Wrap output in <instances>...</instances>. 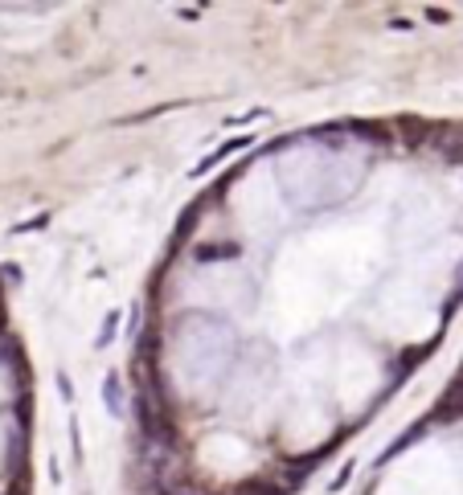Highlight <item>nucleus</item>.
I'll use <instances>...</instances> for the list:
<instances>
[{"label": "nucleus", "instance_id": "nucleus-1", "mask_svg": "<svg viewBox=\"0 0 463 495\" xmlns=\"http://www.w3.org/2000/svg\"><path fill=\"white\" fill-rule=\"evenodd\" d=\"M140 471L148 483L164 487L169 491V479L181 475V459H177V446L173 443H156V438H144L140 443Z\"/></svg>", "mask_w": 463, "mask_h": 495}, {"label": "nucleus", "instance_id": "nucleus-2", "mask_svg": "<svg viewBox=\"0 0 463 495\" xmlns=\"http://www.w3.org/2000/svg\"><path fill=\"white\" fill-rule=\"evenodd\" d=\"M435 131H439V127L427 123V119H419V115H402L398 119V136H402L406 148H427V144L435 148Z\"/></svg>", "mask_w": 463, "mask_h": 495}, {"label": "nucleus", "instance_id": "nucleus-3", "mask_svg": "<svg viewBox=\"0 0 463 495\" xmlns=\"http://www.w3.org/2000/svg\"><path fill=\"white\" fill-rule=\"evenodd\" d=\"M463 418V377H455L447 389H443L439 405H435L431 421H459Z\"/></svg>", "mask_w": 463, "mask_h": 495}, {"label": "nucleus", "instance_id": "nucleus-4", "mask_svg": "<svg viewBox=\"0 0 463 495\" xmlns=\"http://www.w3.org/2000/svg\"><path fill=\"white\" fill-rule=\"evenodd\" d=\"M250 144H255V136H234V139H226V144H222V148H217L214 156H205L201 164H197V169H193V177H205V172L214 169V164H222V160H226V156H234V152H247Z\"/></svg>", "mask_w": 463, "mask_h": 495}, {"label": "nucleus", "instance_id": "nucleus-5", "mask_svg": "<svg viewBox=\"0 0 463 495\" xmlns=\"http://www.w3.org/2000/svg\"><path fill=\"white\" fill-rule=\"evenodd\" d=\"M435 148H443V156L451 164H463V127H439L435 131Z\"/></svg>", "mask_w": 463, "mask_h": 495}, {"label": "nucleus", "instance_id": "nucleus-6", "mask_svg": "<svg viewBox=\"0 0 463 495\" xmlns=\"http://www.w3.org/2000/svg\"><path fill=\"white\" fill-rule=\"evenodd\" d=\"M201 200H189L184 205V213H181V222H177V230H173V250H181L184 242H189V233H193V225H197V217H201Z\"/></svg>", "mask_w": 463, "mask_h": 495}, {"label": "nucleus", "instance_id": "nucleus-7", "mask_svg": "<svg viewBox=\"0 0 463 495\" xmlns=\"http://www.w3.org/2000/svg\"><path fill=\"white\" fill-rule=\"evenodd\" d=\"M103 401H107V413L111 418H123V385H119V373H107L103 377Z\"/></svg>", "mask_w": 463, "mask_h": 495}, {"label": "nucleus", "instance_id": "nucleus-8", "mask_svg": "<svg viewBox=\"0 0 463 495\" xmlns=\"http://www.w3.org/2000/svg\"><path fill=\"white\" fill-rule=\"evenodd\" d=\"M197 263H222V258H238L242 246L238 242H209V246H197Z\"/></svg>", "mask_w": 463, "mask_h": 495}, {"label": "nucleus", "instance_id": "nucleus-9", "mask_svg": "<svg viewBox=\"0 0 463 495\" xmlns=\"http://www.w3.org/2000/svg\"><path fill=\"white\" fill-rule=\"evenodd\" d=\"M349 131L361 139H369V144H389V127L386 123H373V119H353L349 123Z\"/></svg>", "mask_w": 463, "mask_h": 495}, {"label": "nucleus", "instance_id": "nucleus-10", "mask_svg": "<svg viewBox=\"0 0 463 495\" xmlns=\"http://www.w3.org/2000/svg\"><path fill=\"white\" fill-rule=\"evenodd\" d=\"M238 495H287V487L267 483V479H247V483L238 487Z\"/></svg>", "mask_w": 463, "mask_h": 495}, {"label": "nucleus", "instance_id": "nucleus-11", "mask_svg": "<svg viewBox=\"0 0 463 495\" xmlns=\"http://www.w3.org/2000/svg\"><path fill=\"white\" fill-rule=\"evenodd\" d=\"M115 332H119V311H111V316L103 319V327H98V340H95V344H98V348H107L111 340H115Z\"/></svg>", "mask_w": 463, "mask_h": 495}, {"label": "nucleus", "instance_id": "nucleus-12", "mask_svg": "<svg viewBox=\"0 0 463 495\" xmlns=\"http://www.w3.org/2000/svg\"><path fill=\"white\" fill-rule=\"evenodd\" d=\"M50 225V213H37V217H29V222L17 225V233H33V230H45Z\"/></svg>", "mask_w": 463, "mask_h": 495}, {"label": "nucleus", "instance_id": "nucleus-13", "mask_svg": "<svg viewBox=\"0 0 463 495\" xmlns=\"http://www.w3.org/2000/svg\"><path fill=\"white\" fill-rule=\"evenodd\" d=\"M427 21H435V25H447V21H451V12H447V9H427Z\"/></svg>", "mask_w": 463, "mask_h": 495}, {"label": "nucleus", "instance_id": "nucleus-14", "mask_svg": "<svg viewBox=\"0 0 463 495\" xmlns=\"http://www.w3.org/2000/svg\"><path fill=\"white\" fill-rule=\"evenodd\" d=\"M128 327H131V340L140 336V307H131V316H128Z\"/></svg>", "mask_w": 463, "mask_h": 495}, {"label": "nucleus", "instance_id": "nucleus-15", "mask_svg": "<svg viewBox=\"0 0 463 495\" xmlns=\"http://www.w3.org/2000/svg\"><path fill=\"white\" fill-rule=\"evenodd\" d=\"M4 327H9V307H4V291H0V336H4Z\"/></svg>", "mask_w": 463, "mask_h": 495}, {"label": "nucleus", "instance_id": "nucleus-16", "mask_svg": "<svg viewBox=\"0 0 463 495\" xmlns=\"http://www.w3.org/2000/svg\"><path fill=\"white\" fill-rule=\"evenodd\" d=\"M58 389H62V397H66V401H75V385H70L66 377H58Z\"/></svg>", "mask_w": 463, "mask_h": 495}, {"label": "nucleus", "instance_id": "nucleus-17", "mask_svg": "<svg viewBox=\"0 0 463 495\" xmlns=\"http://www.w3.org/2000/svg\"><path fill=\"white\" fill-rule=\"evenodd\" d=\"M173 495H209V491H201V487H177Z\"/></svg>", "mask_w": 463, "mask_h": 495}]
</instances>
